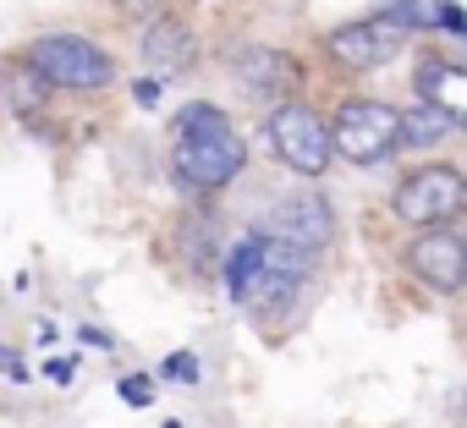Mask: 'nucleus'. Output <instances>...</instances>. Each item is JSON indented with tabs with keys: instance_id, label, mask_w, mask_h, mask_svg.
I'll list each match as a JSON object with an SVG mask.
<instances>
[{
	"instance_id": "obj_1",
	"label": "nucleus",
	"mask_w": 467,
	"mask_h": 428,
	"mask_svg": "<svg viewBox=\"0 0 467 428\" xmlns=\"http://www.w3.org/2000/svg\"><path fill=\"white\" fill-rule=\"evenodd\" d=\"M248 165V143L237 138L214 105H182L176 116V143H171V170L182 187L192 192H220L243 176Z\"/></svg>"
},
{
	"instance_id": "obj_2",
	"label": "nucleus",
	"mask_w": 467,
	"mask_h": 428,
	"mask_svg": "<svg viewBox=\"0 0 467 428\" xmlns=\"http://www.w3.org/2000/svg\"><path fill=\"white\" fill-rule=\"evenodd\" d=\"M330 127V148L352 165H379L401 148V110L385 99H341Z\"/></svg>"
},
{
	"instance_id": "obj_3",
	"label": "nucleus",
	"mask_w": 467,
	"mask_h": 428,
	"mask_svg": "<svg viewBox=\"0 0 467 428\" xmlns=\"http://www.w3.org/2000/svg\"><path fill=\"white\" fill-rule=\"evenodd\" d=\"M28 66L50 88H78V94H94V88L116 83V61L83 34H45V39H34L28 45Z\"/></svg>"
},
{
	"instance_id": "obj_4",
	"label": "nucleus",
	"mask_w": 467,
	"mask_h": 428,
	"mask_svg": "<svg viewBox=\"0 0 467 428\" xmlns=\"http://www.w3.org/2000/svg\"><path fill=\"white\" fill-rule=\"evenodd\" d=\"M390 214L401 226H451L456 214H467V176L456 165H423L390 192Z\"/></svg>"
},
{
	"instance_id": "obj_5",
	"label": "nucleus",
	"mask_w": 467,
	"mask_h": 428,
	"mask_svg": "<svg viewBox=\"0 0 467 428\" xmlns=\"http://www.w3.org/2000/svg\"><path fill=\"white\" fill-rule=\"evenodd\" d=\"M265 132H270V148H275V159L286 165V170H297V176H325L330 170V159H336V148H330V127H325V116H314L308 105H297V99H281V105H270V121H265Z\"/></svg>"
},
{
	"instance_id": "obj_6",
	"label": "nucleus",
	"mask_w": 467,
	"mask_h": 428,
	"mask_svg": "<svg viewBox=\"0 0 467 428\" xmlns=\"http://www.w3.org/2000/svg\"><path fill=\"white\" fill-rule=\"evenodd\" d=\"M325 50H330V61L347 66V72H374V66H390V61L407 50V28H401L390 12H374V17H363V23L330 28Z\"/></svg>"
},
{
	"instance_id": "obj_7",
	"label": "nucleus",
	"mask_w": 467,
	"mask_h": 428,
	"mask_svg": "<svg viewBox=\"0 0 467 428\" xmlns=\"http://www.w3.org/2000/svg\"><path fill=\"white\" fill-rule=\"evenodd\" d=\"M401 259H407L412 280L429 286V291H440V297H451V291L467 286V237H456L451 226H423L407 242Z\"/></svg>"
},
{
	"instance_id": "obj_8",
	"label": "nucleus",
	"mask_w": 467,
	"mask_h": 428,
	"mask_svg": "<svg viewBox=\"0 0 467 428\" xmlns=\"http://www.w3.org/2000/svg\"><path fill=\"white\" fill-rule=\"evenodd\" d=\"M231 77H237V88L259 105H281L286 94H297L303 83V66L286 56V50H270V45H248L231 56Z\"/></svg>"
},
{
	"instance_id": "obj_9",
	"label": "nucleus",
	"mask_w": 467,
	"mask_h": 428,
	"mask_svg": "<svg viewBox=\"0 0 467 428\" xmlns=\"http://www.w3.org/2000/svg\"><path fill=\"white\" fill-rule=\"evenodd\" d=\"M265 231L281 237V242H292V248H303V253H325L336 242V214H330V203L319 192H292V198L275 203Z\"/></svg>"
},
{
	"instance_id": "obj_10",
	"label": "nucleus",
	"mask_w": 467,
	"mask_h": 428,
	"mask_svg": "<svg viewBox=\"0 0 467 428\" xmlns=\"http://www.w3.org/2000/svg\"><path fill=\"white\" fill-rule=\"evenodd\" d=\"M138 56H143V66L165 83V77H182L192 61H198V39H192V28L187 23H176V17H149V28H143V45H138Z\"/></svg>"
},
{
	"instance_id": "obj_11",
	"label": "nucleus",
	"mask_w": 467,
	"mask_h": 428,
	"mask_svg": "<svg viewBox=\"0 0 467 428\" xmlns=\"http://www.w3.org/2000/svg\"><path fill=\"white\" fill-rule=\"evenodd\" d=\"M412 83H418V99H423V105H434L451 127H467V66H462V61L423 56Z\"/></svg>"
},
{
	"instance_id": "obj_12",
	"label": "nucleus",
	"mask_w": 467,
	"mask_h": 428,
	"mask_svg": "<svg viewBox=\"0 0 467 428\" xmlns=\"http://www.w3.org/2000/svg\"><path fill=\"white\" fill-rule=\"evenodd\" d=\"M259 270H265V231L243 237L237 248L225 253V291H231V302H248V291H254Z\"/></svg>"
},
{
	"instance_id": "obj_13",
	"label": "nucleus",
	"mask_w": 467,
	"mask_h": 428,
	"mask_svg": "<svg viewBox=\"0 0 467 428\" xmlns=\"http://www.w3.org/2000/svg\"><path fill=\"white\" fill-rule=\"evenodd\" d=\"M379 12H390L407 34H440L445 28V0H379Z\"/></svg>"
},
{
	"instance_id": "obj_14",
	"label": "nucleus",
	"mask_w": 467,
	"mask_h": 428,
	"mask_svg": "<svg viewBox=\"0 0 467 428\" xmlns=\"http://www.w3.org/2000/svg\"><path fill=\"white\" fill-rule=\"evenodd\" d=\"M0 94H6L12 110H39L45 94H50V83H45L34 66H12V72H0Z\"/></svg>"
},
{
	"instance_id": "obj_15",
	"label": "nucleus",
	"mask_w": 467,
	"mask_h": 428,
	"mask_svg": "<svg viewBox=\"0 0 467 428\" xmlns=\"http://www.w3.org/2000/svg\"><path fill=\"white\" fill-rule=\"evenodd\" d=\"M440 138H451V121H445L434 105H423V110H401V143L429 148V143H440Z\"/></svg>"
},
{
	"instance_id": "obj_16",
	"label": "nucleus",
	"mask_w": 467,
	"mask_h": 428,
	"mask_svg": "<svg viewBox=\"0 0 467 428\" xmlns=\"http://www.w3.org/2000/svg\"><path fill=\"white\" fill-rule=\"evenodd\" d=\"M160 373H165L171 384H198V373H203V368H198V357H192V352H171V357L160 362Z\"/></svg>"
},
{
	"instance_id": "obj_17",
	"label": "nucleus",
	"mask_w": 467,
	"mask_h": 428,
	"mask_svg": "<svg viewBox=\"0 0 467 428\" xmlns=\"http://www.w3.org/2000/svg\"><path fill=\"white\" fill-rule=\"evenodd\" d=\"M116 390H121V401H127V406H149V401H154V384H149L143 373H127Z\"/></svg>"
},
{
	"instance_id": "obj_18",
	"label": "nucleus",
	"mask_w": 467,
	"mask_h": 428,
	"mask_svg": "<svg viewBox=\"0 0 467 428\" xmlns=\"http://www.w3.org/2000/svg\"><path fill=\"white\" fill-rule=\"evenodd\" d=\"M0 373H6L12 384H28V362L17 352H6V346H0Z\"/></svg>"
},
{
	"instance_id": "obj_19",
	"label": "nucleus",
	"mask_w": 467,
	"mask_h": 428,
	"mask_svg": "<svg viewBox=\"0 0 467 428\" xmlns=\"http://www.w3.org/2000/svg\"><path fill=\"white\" fill-rule=\"evenodd\" d=\"M45 373H50V379H56V384L67 390V384L78 379V362H72V357H50V368H45Z\"/></svg>"
},
{
	"instance_id": "obj_20",
	"label": "nucleus",
	"mask_w": 467,
	"mask_h": 428,
	"mask_svg": "<svg viewBox=\"0 0 467 428\" xmlns=\"http://www.w3.org/2000/svg\"><path fill=\"white\" fill-rule=\"evenodd\" d=\"M116 6H121L127 17H154V12L165 6V0H116Z\"/></svg>"
},
{
	"instance_id": "obj_21",
	"label": "nucleus",
	"mask_w": 467,
	"mask_h": 428,
	"mask_svg": "<svg viewBox=\"0 0 467 428\" xmlns=\"http://www.w3.org/2000/svg\"><path fill=\"white\" fill-rule=\"evenodd\" d=\"M445 34L467 39V12H462V6H451V0H445Z\"/></svg>"
},
{
	"instance_id": "obj_22",
	"label": "nucleus",
	"mask_w": 467,
	"mask_h": 428,
	"mask_svg": "<svg viewBox=\"0 0 467 428\" xmlns=\"http://www.w3.org/2000/svg\"><path fill=\"white\" fill-rule=\"evenodd\" d=\"M132 94H138V105H160V77H143Z\"/></svg>"
},
{
	"instance_id": "obj_23",
	"label": "nucleus",
	"mask_w": 467,
	"mask_h": 428,
	"mask_svg": "<svg viewBox=\"0 0 467 428\" xmlns=\"http://www.w3.org/2000/svg\"><path fill=\"white\" fill-rule=\"evenodd\" d=\"M78 335H83V341H88V346H110V335H105V330H94V324H83V330H78Z\"/></svg>"
}]
</instances>
